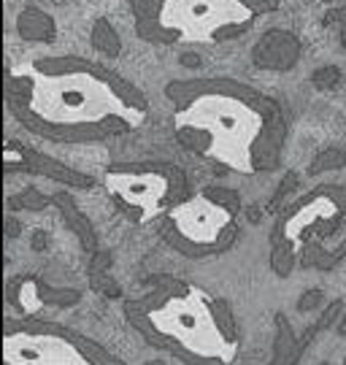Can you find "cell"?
Wrapping results in <instances>:
<instances>
[{"mask_svg": "<svg viewBox=\"0 0 346 365\" xmlns=\"http://www.w3.org/2000/svg\"><path fill=\"white\" fill-rule=\"evenodd\" d=\"M6 106L33 135L54 144H95L128 135L149 117L133 81L84 57H39L6 68Z\"/></svg>", "mask_w": 346, "mask_h": 365, "instance_id": "6da1fadb", "label": "cell"}, {"mask_svg": "<svg viewBox=\"0 0 346 365\" xmlns=\"http://www.w3.org/2000/svg\"><path fill=\"white\" fill-rule=\"evenodd\" d=\"M173 135L190 155L233 173H265L282 160V106L235 78L171 81Z\"/></svg>", "mask_w": 346, "mask_h": 365, "instance_id": "7a4b0ae2", "label": "cell"}, {"mask_svg": "<svg viewBox=\"0 0 346 365\" xmlns=\"http://www.w3.org/2000/svg\"><path fill=\"white\" fill-rule=\"evenodd\" d=\"M128 325L154 349L187 365H233L241 352L230 303L198 282L157 274L125 303Z\"/></svg>", "mask_w": 346, "mask_h": 365, "instance_id": "3957f363", "label": "cell"}, {"mask_svg": "<svg viewBox=\"0 0 346 365\" xmlns=\"http://www.w3.org/2000/svg\"><path fill=\"white\" fill-rule=\"evenodd\" d=\"M130 9L143 41L228 43L279 11V0H130Z\"/></svg>", "mask_w": 346, "mask_h": 365, "instance_id": "277c9868", "label": "cell"}, {"mask_svg": "<svg viewBox=\"0 0 346 365\" xmlns=\"http://www.w3.org/2000/svg\"><path fill=\"white\" fill-rule=\"evenodd\" d=\"M241 195L230 187H203L176 203L160 222V235L181 257L205 260L238 241Z\"/></svg>", "mask_w": 346, "mask_h": 365, "instance_id": "5b68a950", "label": "cell"}, {"mask_svg": "<svg viewBox=\"0 0 346 365\" xmlns=\"http://www.w3.org/2000/svg\"><path fill=\"white\" fill-rule=\"evenodd\" d=\"M3 365H128L95 339L44 319H3Z\"/></svg>", "mask_w": 346, "mask_h": 365, "instance_id": "8992f818", "label": "cell"}, {"mask_svg": "<svg viewBox=\"0 0 346 365\" xmlns=\"http://www.w3.org/2000/svg\"><path fill=\"white\" fill-rule=\"evenodd\" d=\"M346 222V184H322L284 209L270 233V262L279 276H290L297 260L333 238Z\"/></svg>", "mask_w": 346, "mask_h": 365, "instance_id": "52a82bcc", "label": "cell"}, {"mask_svg": "<svg viewBox=\"0 0 346 365\" xmlns=\"http://www.w3.org/2000/svg\"><path fill=\"white\" fill-rule=\"evenodd\" d=\"M106 192L133 225L146 227L163 222L168 211L190 195L187 176L173 163H119L103 176Z\"/></svg>", "mask_w": 346, "mask_h": 365, "instance_id": "ba28073f", "label": "cell"}, {"mask_svg": "<svg viewBox=\"0 0 346 365\" xmlns=\"http://www.w3.org/2000/svg\"><path fill=\"white\" fill-rule=\"evenodd\" d=\"M78 300L76 289H60L51 287L36 274H19L14 276L6 287V303L9 314L19 319H44L51 309H63Z\"/></svg>", "mask_w": 346, "mask_h": 365, "instance_id": "9c48e42d", "label": "cell"}, {"mask_svg": "<svg viewBox=\"0 0 346 365\" xmlns=\"http://www.w3.org/2000/svg\"><path fill=\"white\" fill-rule=\"evenodd\" d=\"M3 170L14 173V170H22V173H36V176H46L51 182L68 184V187H76V190H90L95 179L81 173V170L65 165L54 157L36 152L30 146L19 144V141H6L3 146Z\"/></svg>", "mask_w": 346, "mask_h": 365, "instance_id": "30bf717a", "label": "cell"}, {"mask_svg": "<svg viewBox=\"0 0 346 365\" xmlns=\"http://www.w3.org/2000/svg\"><path fill=\"white\" fill-rule=\"evenodd\" d=\"M303 54V43L290 30H265L252 49V63L260 71H292Z\"/></svg>", "mask_w": 346, "mask_h": 365, "instance_id": "8fae6325", "label": "cell"}, {"mask_svg": "<svg viewBox=\"0 0 346 365\" xmlns=\"http://www.w3.org/2000/svg\"><path fill=\"white\" fill-rule=\"evenodd\" d=\"M16 33L27 43H51L57 38V27L46 11L41 9H25L16 16Z\"/></svg>", "mask_w": 346, "mask_h": 365, "instance_id": "7c38bea8", "label": "cell"}, {"mask_svg": "<svg viewBox=\"0 0 346 365\" xmlns=\"http://www.w3.org/2000/svg\"><path fill=\"white\" fill-rule=\"evenodd\" d=\"M51 203H54V206H60L65 222H68V227H71L73 233H78L81 244H84L87 249H95V233H92V225H90V220L76 209L73 197L65 195V192H57V195L51 197Z\"/></svg>", "mask_w": 346, "mask_h": 365, "instance_id": "4fadbf2b", "label": "cell"}, {"mask_svg": "<svg viewBox=\"0 0 346 365\" xmlns=\"http://www.w3.org/2000/svg\"><path fill=\"white\" fill-rule=\"evenodd\" d=\"M90 43L92 49H98L101 54H106L108 60H114L122 54V38L116 33V27L108 19H98L90 30Z\"/></svg>", "mask_w": 346, "mask_h": 365, "instance_id": "5bb4252c", "label": "cell"}, {"mask_svg": "<svg viewBox=\"0 0 346 365\" xmlns=\"http://www.w3.org/2000/svg\"><path fill=\"white\" fill-rule=\"evenodd\" d=\"M346 165V152L341 149H325L314 157V163L308 165V176H320V173H327V170H338Z\"/></svg>", "mask_w": 346, "mask_h": 365, "instance_id": "9a60e30c", "label": "cell"}, {"mask_svg": "<svg viewBox=\"0 0 346 365\" xmlns=\"http://www.w3.org/2000/svg\"><path fill=\"white\" fill-rule=\"evenodd\" d=\"M51 203V197H44L36 190V187H27V190H22L19 195L9 197V209H27V211H41L46 209Z\"/></svg>", "mask_w": 346, "mask_h": 365, "instance_id": "2e32d148", "label": "cell"}, {"mask_svg": "<svg viewBox=\"0 0 346 365\" xmlns=\"http://www.w3.org/2000/svg\"><path fill=\"white\" fill-rule=\"evenodd\" d=\"M311 84L317 90H335L341 84V68L335 66H322L311 73Z\"/></svg>", "mask_w": 346, "mask_h": 365, "instance_id": "e0dca14e", "label": "cell"}, {"mask_svg": "<svg viewBox=\"0 0 346 365\" xmlns=\"http://www.w3.org/2000/svg\"><path fill=\"white\" fill-rule=\"evenodd\" d=\"M322 25L335 27V30H338V38H341V46L346 49V6L330 9V11L322 16Z\"/></svg>", "mask_w": 346, "mask_h": 365, "instance_id": "ac0fdd59", "label": "cell"}, {"mask_svg": "<svg viewBox=\"0 0 346 365\" xmlns=\"http://www.w3.org/2000/svg\"><path fill=\"white\" fill-rule=\"evenodd\" d=\"M295 187H297V176H295V173H287V176H284V182H282V187L276 190V195H273V200H270V209H273V211L282 209V200L287 197V192H290V190H295Z\"/></svg>", "mask_w": 346, "mask_h": 365, "instance_id": "d6986e66", "label": "cell"}, {"mask_svg": "<svg viewBox=\"0 0 346 365\" xmlns=\"http://www.w3.org/2000/svg\"><path fill=\"white\" fill-rule=\"evenodd\" d=\"M179 63L184 68H200V63H203V57L200 54H195V52H184L179 57Z\"/></svg>", "mask_w": 346, "mask_h": 365, "instance_id": "ffe728a7", "label": "cell"}, {"mask_svg": "<svg viewBox=\"0 0 346 365\" xmlns=\"http://www.w3.org/2000/svg\"><path fill=\"white\" fill-rule=\"evenodd\" d=\"M317 303H320V289H311L306 298L297 303V309H300V312H308V309H311V306H317Z\"/></svg>", "mask_w": 346, "mask_h": 365, "instance_id": "44dd1931", "label": "cell"}, {"mask_svg": "<svg viewBox=\"0 0 346 365\" xmlns=\"http://www.w3.org/2000/svg\"><path fill=\"white\" fill-rule=\"evenodd\" d=\"M338 333H341V336L346 333V314H344V319H341V325H338Z\"/></svg>", "mask_w": 346, "mask_h": 365, "instance_id": "7402d4cb", "label": "cell"}, {"mask_svg": "<svg viewBox=\"0 0 346 365\" xmlns=\"http://www.w3.org/2000/svg\"><path fill=\"white\" fill-rule=\"evenodd\" d=\"M327 3H335V0H327Z\"/></svg>", "mask_w": 346, "mask_h": 365, "instance_id": "603a6c76", "label": "cell"}]
</instances>
